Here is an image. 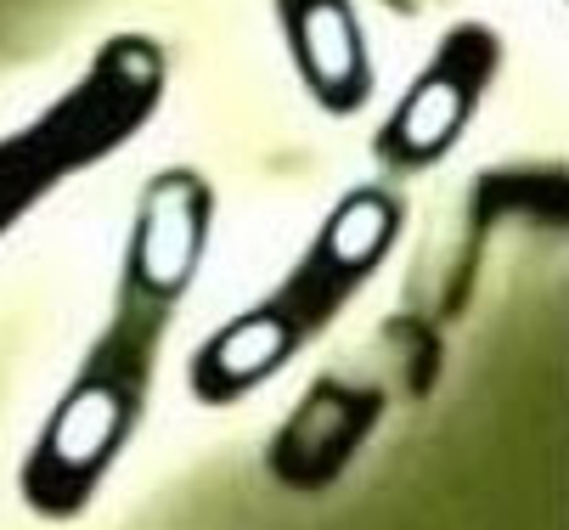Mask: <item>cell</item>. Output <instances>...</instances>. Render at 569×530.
Returning <instances> with one entry per match:
<instances>
[{"label":"cell","instance_id":"6da1fadb","mask_svg":"<svg viewBox=\"0 0 569 530\" xmlns=\"http://www.w3.org/2000/svg\"><path fill=\"white\" fill-rule=\"evenodd\" d=\"M209 187L192 170H164L141 198L113 322L102 328L97 350L73 372L68 396L51 407V423L40 429L29 463H23V502L40 519H73L86 513L97 486L113 474L119 451L130 446L147 396L164 328L181 306L187 282L198 277L203 238H209Z\"/></svg>","mask_w":569,"mask_h":530},{"label":"cell","instance_id":"7a4b0ae2","mask_svg":"<svg viewBox=\"0 0 569 530\" xmlns=\"http://www.w3.org/2000/svg\"><path fill=\"white\" fill-rule=\"evenodd\" d=\"M400 232V203L383 187H356L339 198V209L321 220L310 249L293 260V271L260 299L254 311L226 322L198 356L187 384L203 407H226L237 396L260 390L277 367H288L321 328H328L356 288L383 266Z\"/></svg>","mask_w":569,"mask_h":530},{"label":"cell","instance_id":"3957f363","mask_svg":"<svg viewBox=\"0 0 569 530\" xmlns=\"http://www.w3.org/2000/svg\"><path fill=\"white\" fill-rule=\"evenodd\" d=\"M170 68L147 34H113L91 68L23 130L0 136V238L40 209L62 181L97 170L119 147L152 124L164 102Z\"/></svg>","mask_w":569,"mask_h":530},{"label":"cell","instance_id":"277c9868","mask_svg":"<svg viewBox=\"0 0 569 530\" xmlns=\"http://www.w3.org/2000/svg\"><path fill=\"white\" fill-rule=\"evenodd\" d=\"M497 34L462 23L440 40L435 62L412 80V91L400 97V108L389 113V124L378 130V159L395 170H423L435 159L451 153V141L462 136V124L473 119L485 86L497 80Z\"/></svg>","mask_w":569,"mask_h":530},{"label":"cell","instance_id":"5b68a950","mask_svg":"<svg viewBox=\"0 0 569 530\" xmlns=\"http://www.w3.org/2000/svg\"><path fill=\"white\" fill-rule=\"evenodd\" d=\"M277 23L305 91L328 113H356L372 97L367 34L350 0H277Z\"/></svg>","mask_w":569,"mask_h":530}]
</instances>
